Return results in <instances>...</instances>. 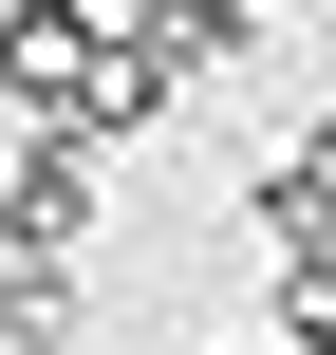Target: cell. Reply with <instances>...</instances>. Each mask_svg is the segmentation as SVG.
I'll return each mask as SVG.
<instances>
[{
	"label": "cell",
	"mask_w": 336,
	"mask_h": 355,
	"mask_svg": "<svg viewBox=\"0 0 336 355\" xmlns=\"http://www.w3.org/2000/svg\"><path fill=\"white\" fill-rule=\"evenodd\" d=\"M0 112L56 131V150H112V131H150L168 94H150V56H131L94 0H0Z\"/></svg>",
	"instance_id": "cell-1"
},
{
	"label": "cell",
	"mask_w": 336,
	"mask_h": 355,
	"mask_svg": "<svg viewBox=\"0 0 336 355\" xmlns=\"http://www.w3.org/2000/svg\"><path fill=\"white\" fill-rule=\"evenodd\" d=\"M112 37L150 56V94H243L262 75V0H131Z\"/></svg>",
	"instance_id": "cell-2"
},
{
	"label": "cell",
	"mask_w": 336,
	"mask_h": 355,
	"mask_svg": "<svg viewBox=\"0 0 336 355\" xmlns=\"http://www.w3.org/2000/svg\"><path fill=\"white\" fill-rule=\"evenodd\" d=\"M0 243H19V262H56V281H75V243H94V150H56V131H37V150H19V168H0Z\"/></svg>",
	"instance_id": "cell-3"
},
{
	"label": "cell",
	"mask_w": 336,
	"mask_h": 355,
	"mask_svg": "<svg viewBox=\"0 0 336 355\" xmlns=\"http://www.w3.org/2000/svg\"><path fill=\"white\" fill-rule=\"evenodd\" d=\"M262 243H281V281H336V131H299L281 168H262V206H243Z\"/></svg>",
	"instance_id": "cell-4"
},
{
	"label": "cell",
	"mask_w": 336,
	"mask_h": 355,
	"mask_svg": "<svg viewBox=\"0 0 336 355\" xmlns=\"http://www.w3.org/2000/svg\"><path fill=\"white\" fill-rule=\"evenodd\" d=\"M0 337H19V355H75V281L19 262V281H0Z\"/></svg>",
	"instance_id": "cell-5"
}]
</instances>
